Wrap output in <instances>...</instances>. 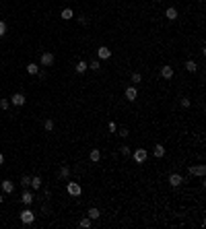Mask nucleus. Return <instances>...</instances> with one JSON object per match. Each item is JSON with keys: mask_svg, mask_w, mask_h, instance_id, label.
<instances>
[{"mask_svg": "<svg viewBox=\"0 0 206 229\" xmlns=\"http://www.w3.org/2000/svg\"><path fill=\"white\" fill-rule=\"evenodd\" d=\"M161 76H163V79H171V76H173V68H171V66H163V68H161Z\"/></svg>", "mask_w": 206, "mask_h": 229, "instance_id": "nucleus-12", "label": "nucleus"}, {"mask_svg": "<svg viewBox=\"0 0 206 229\" xmlns=\"http://www.w3.org/2000/svg\"><path fill=\"white\" fill-rule=\"evenodd\" d=\"M35 221V215L31 213L29 209H25L23 213H21V223H25V225H31Z\"/></svg>", "mask_w": 206, "mask_h": 229, "instance_id": "nucleus-2", "label": "nucleus"}, {"mask_svg": "<svg viewBox=\"0 0 206 229\" xmlns=\"http://www.w3.org/2000/svg\"><path fill=\"white\" fill-rule=\"evenodd\" d=\"M196 68H198V64L194 62V60H188L186 62V70L188 72H196Z\"/></svg>", "mask_w": 206, "mask_h": 229, "instance_id": "nucleus-17", "label": "nucleus"}, {"mask_svg": "<svg viewBox=\"0 0 206 229\" xmlns=\"http://www.w3.org/2000/svg\"><path fill=\"white\" fill-rule=\"evenodd\" d=\"M2 190H4L6 194H13V192H15V186H13V182L4 180V182H2Z\"/></svg>", "mask_w": 206, "mask_h": 229, "instance_id": "nucleus-11", "label": "nucleus"}, {"mask_svg": "<svg viewBox=\"0 0 206 229\" xmlns=\"http://www.w3.org/2000/svg\"><path fill=\"white\" fill-rule=\"evenodd\" d=\"M107 128H109V132H116V130H118V124H116V122H109Z\"/></svg>", "mask_w": 206, "mask_h": 229, "instance_id": "nucleus-30", "label": "nucleus"}, {"mask_svg": "<svg viewBox=\"0 0 206 229\" xmlns=\"http://www.w3.org/2000/svg\"><path fill=\"white\" fill-rule=\"evenodd\" d=\"M182 105L183 107H190V99H188V97H182Z\"/></svg>", "mask_w": 206, "mask_h": 229, "instance_id": "nucleus-32", "label": "nucleus"}, {"mask_svg": "<svg viewBox=\"0 0 206 229\" xmlns=\"http://www.w3.org/2000/svg\"><path fill=\"white\" fill-rule=\"evenodd\" d=\"M120 153H122L124 157H128V155H130V149H128V147H122V149H120Z\"/></svg>", "mask_w": 206, "mask_h": 229, "instance_id": "nucleus-31", "label": "nucleus"}, {"mask_svg": "<svg viewBox=\"0 0 206 229\" xmlns=\"http://www.w3.org/2000/svg\"><path fill=\"white\" fill-rule=\"evenodd\" d=\"M89 68V64L87 62H83V60H79V64H76V72H79V75H83L85 70Z\"/></svg>", "mask_w": 206, "mask_h": 229, "instance_id": "nucleus-18", "label": "nucleus"}, {"mask_svg": "<svg viewBox=\"0 0 206 229\" xmlns=\"http://www.w3.org/2000/svg\"><path fill=\"white\" fill-rule=\"evenodd\" d=\"M21 184H23V186H29V184H31V178H29V175H23V180H21Z\"/></svg>", "mask_w": 206, "mask_h": 229, "instance_id": "nucleus-27", "label": "nucleus"}, {"mask_svg": "<svg viewBox=\"0 0 206 229\" xmlns=\"http://www.w3.org/2000/svg\"><path fill=\"white\" fill-rule=\"evenodd\" d=\"M89 219H99V215H101V213H99V209H95V206H93V209H89Z\"/></svg>", "mask_w": 206, "mask_h": 229, "instance_id": "nucleus-20", "label": "nucleus"}, {"mask_svg": "<svg viewBox=\"0 0 206 229\" xmlns=\"http://www.w3.org/2000/svg\"><path fill=\"white\" fill-rule=\"evenodd\" d=\"M27 72H29V75H37V72H39V66L37 64H29L27 66Z\"/></svg>", "mask_w": 206, "mask_h": 229, "instance_id": "nucleus-21", "label": "nucleus"}, {"mask_svg": "<svg viewBox=\"0 0 206 229\" xmlns=\"http://www.w3.org/2000/svg\"><path fill=\"white\" fill-rule=\"evenodd\" d=\"M140 81H142V76L138 75V72H134L132 75V83H140Z\"/></svg>", "mask_w": 206, "mask_h": 229, "instance_id": "nucleus-28", "label": "nucleus"}, {"mask_svg": "<svg viewBox=\"0 0 206 229\" xmlns=\"http://www.w3.org/2000/svg\"><path fill=\"white\" fill-rule=\"evenodd\" d=\"M68 174H70V169H68V167H66V165H62V167H60V178H68Z\"/></svg>", "mask_w": 206, "mask_h": 229, "instance_id": "nucleus-22", "label": "nucleus"}, {"mask_svg": "<svg viewBox=\"0 0 206 229\" xmlns=\"http://www.w3.org/2000/svg\"><path fill=\"white\" fill-rule=\"evenodd\" d=\"M66 190H68V194H70V196H80V194H83V188H80L79 182H68Z\"/></svg>", "mask_w": 206, "mask_h": 229, "instance_id": "nucleus-1", "label": "nucleus"}, {"mask_svg": "<svg viewBox=\"0 0 206 229\" xmlns=\"http://www.w3.org/2000/svg\"><path fill=\"white\" fill-rule=\"evenodd\" d=\"M182 182H183V178L179 174H171V175H169V184H171V186H179Z\"/></svg>", "mask_w": 206, "mask_h": 229, "instance_id": "nucleus-8", "label": "nucleus"}, {"mask_svg": "<svg viewBox=\"0 0 206 229\" xmlns=\"http://www.w3.org/2000/svg\"><path fill=\"white\" fill-rule=\"evenodd\" d=\"M118 134L122 136V138H126V136H128V128H122V130H120V132H118Z\"/></svg>", "mask_w": 206, "mask_h": 229, "instance_id": "nucleus-33", "label": "nucleus"}, {"mask_svg": "<svg viewBox=\"0 0 206 229\" xmlns=\"http://www.w3.org/2000/svg\"><path fill=\"white\" fill-rule=\"evenodd\" d=\"M89 157H91V161H93V163H97V161L101 159V151H99V149H93Z\"/></svg>", "mask_w": 206, "mask_h": 229, "instance_id": "nucleus-16", "label": "nucleus"}, {"mask_svg": "<svg viewBox=\"0 0 206 229\" xmlns=\"http://www.w3.org/2000/svg\"><path fill=\"white\" fill-rule=\"evenodd\" d=\"M8 105H10L8 99H0V107H2V110H8Z\"/></svg>", "mask_w": 206, "mask_h": 229, "instance_id": "nucleus-25", "label": "nucleus"}, {"mask_svg": "<svg viewBox=\"0 0 206 229\" xmlns=\"http://www.w3.org/2000/svg\"><path fill=\"white\" fill-rule=\"evenodd\" d=\"M2 200H4V198H2V196H0V204H2Z\"/></svg>", "mask_w": 206, "mask_h": 229, "instance_id": "nucleus-35", "label": "nucleus"}, {"mask_svg": "<svg viewBox=\"0 0 206 229\" xmlns=\"http://www.w3.org/2000/svg\"><path fill=\"white\" fill-rule=\"evenodd\" d=\"M152 155H155L157 159H161L163 155H165V147H163V144H157V147H155V151H152Z\"/></svg>", "mask_w": 206, "mask_h": 229, "instance_id": "nucleus-14", "label": "nucleus"}, {"mask_svg": "<svg viewBox=\"0 0 206 229\" xmlns=\"http://www.w3.org/2000/svg\"><path fill=\"white\" fill-rule=\"evenodd\" d=\"M44 128L45 130H54V122H52V120H45V122H44Z\"/></svg>", "mask_w": 206, "mask_h": 229, "instance_id": "nucleus-23", "label": "nucleus"}, {"mask_svg": "<svg viewBox=\"0 0 206 229\" xmlns=\"http://www.w3.org/2000/svg\"><path fill=\"white\" fill-rule=\"evenodd\" d=\"M72 17H74V13H72L70 8H64V10H62V19H64V21H70Z\"/></svg>", "mask_w": 206, "mask_h": 229, "instance_id": "nucleus-19", "label": "nucleus"}, {"mask_svg": "<svg viewBox=\"0 0 206 229\" xmlns=\"http://www.w3.org/2000/svg\"><path fill=\"white\" fill-rule=\"evenodd\" d=\"M31 188H33V190H39L41 188V178H39V175H33V178H31Z\"/></svg>", "mask_w": 206, "mask_h": 229, "instance_id": "nucleus-15", "label": "nucleus"}, {"mask_svg": "<svg viewBox=\"0 0 206 229\" xmlns=\"http://www.w3.org/2000/svg\"><path fill=\"white\" fill-rule=\"evenodd\" d=\"M147 159H148V153L144 149H136L134 151V161H136V163H144Z\"/></svg>", "mask_w": 206, "mask_h": 229, "instance_id": "nucleus-3", "label": "nucleus"}, {"mask_svg": "<svg viewBox=\"0 0 206 229\" xmlns=\"http://www.w3.org/2000/svg\"><path fill=\"white\" fill-rule=\"evenodd\" d=\"M206 174V165H192L190 167V175H204Z\"/></svg>", "mask_w": 206, "mask_h": 229, "instance_id": "nucleus-4", "label": "nucleus"}, {"mask_svg": "<svg viewBox=\"0 0 206 229\" xmlns=\"http://www.w3.org/2000/svg\"><path fill=\"white\" fill-rule=\"evenodd\" d=\"M21 200H23V204H27V206H29V204L33 202V194H31L29 190H27V192H23V196H21Z\"/></svg>", "mask_w": 206, "mask_h": 229, "instance_id": "nucleus-13", "label": "nucleus"}, {"mask_svg": "<svg viewBox=\"0 0 206 229\" xmlns=\"http://www.w3.org/2000/svg\"><path fill=\"white\" fill-rule=\"evenodd\" d=\"M136 97H138V91L134 89V87H128V89H126V99L128 101H134Z\"/></svg>", "mask_w": 206, "mask_h": 229, "instance_id": "nucleus-9", "label": "nucleus"}, {"mask_svg": "<svg viewBox=\"0 0 206 229\" xmlns=\"http://www.w3.org/2000/svg\"><path fill=\"white\" fill-rule=\"evenodd\" d=\"M97 56L101 60H107V58H111V50H109L107 45H101V48L97 50Z\"/></svg>", "mask_w": 206, "mask_h": 229, "instance_id": "nucleus-7", "label": "nucleus"}, {"mask_svg": "<svg viewBox=\"0 0 206 229\" xmlns=\"http://www.w3.org/2000/svg\"><path fill=\"white\" fill-rule=\"evenodd\" d=\"M4 163V157H2V153H0V165Z\"/></svg>", "mask_w": 206, "mask_h": 229, "instance_id": "nucleus-34", "label": "nucleus"}, {"mask_svg": "<svg viewBox=\"0 0 206 229\" xmlns=\"http://www.w3.org/2000/svg\"><path fill=\"white\" fill-rule=\"evenodd\" d=\"M89 68H93V70H99V68H101V64H99V60H93V62L89 64Z\"/></svg>", "mask_w": 206, "mask_h": 229, "instance_id": "nucleus-24", "label": "nucleus"}, {"mask_svg": "<svg viewBox=\"0 0 206 229\" xmlns=\"http://www.w3.org/2000/svg\"><path fill=\"white\" fill-rule=\"evenodd\" d=\"M10 101H13V105H17V107H21V105H25V95L23 93H15L13 97H10Z\"/></svg>", "mask_w": 206, "mask_h": 229, "instance_id": "nucleus-5", "label": "nucleus"}, {"mask_svg": "<svg viewBox=\"0 0 206 229\" xmlns=\"http://www.w3.org/2000/svg\"><path fill=\"white\" fill-rule=\"evenodd\" d=\"M165 17H167V19H169V21H175V19H177V8H173V6H169V8L165 10Z\"/></svg>", "mask_w": 206, "mask_h": 229, "instance_id": "nucleus-10", "label": "nucleus"}, {"mask_svg": "<svg viewBox=\"0 0 206 229\" xmlns=\"http://www.w3.org/2000/svg\"><path fill=\"white\" fill-rule=\"evenodd\" d=\"M41 64L44 66H52L54 64V54H52V52H44V54H41Z\"/></svg>", "mask_w": 206, "mask_h": 229, "instance_id": "nucleus-6", "label": "nucleus"}, {"mask_svg": "<svg viewBox=\"0 0 206 229\" xmlns=\"http://www.w3.org/2000/svg\"><path fill=\"white\" fill-rule=\"evenodd\" d=\"M79 225H80V227H85V229H87V227H91V219H83Z\"/></svg>", "mask_w": 206, "mask_h": 229, "instance_id": "nucleus-26", "label": "nucleus"}, {"mask_svg": "<svg viewBox=\"0 0 206 229\" xmlns=\"http://www.w3.org/2000/svg\"><path fill=\"white\" fill-rule=\"evenodd\" d=\"M6 33V25H4V21H0V37Z\"/></svg>", "mask_w": 206, "mask_h": 229, "instance_id": "nucleus-29", "label": "nucleus"}]
</instances>
